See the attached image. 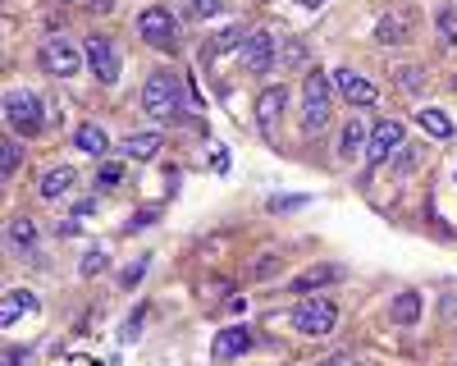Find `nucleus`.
<instances>
[{
  "instance_id": "nucleus-7",
  "label": "nucleus",
  "mask_w": 457,
  "mask_h": 366,
  "mask_svg": "<svg viewBox=\"0 0 457 366\" xmlns=\"http://www.w3.org/2000/svg\"><path fill=\"white\" fill-rule=\"evenodd\" d=\"M403 146H407V137H403V124H398V120H379V124L370 129L366 161H370V165H385V161H394V152H403Z\"/></svg>"
},
{
  "instance_id": "nucleus-31",
  "label": "nucleus",
  "mask_w": 457,
  "mask_h": 366,
  "mask_svg": "<svg viewBox=\"0 0 457 366\" xmlns=\"http://www.w3.org/2000/svg\"><path fill=\"white\" fill-rule=\"evenodd\" d=\"M137 325H142V312H137V316H129V325H124V339H137Z\"/></svg>"
},
{
  "instance_id": "nucleus-5",
  "label": "nucleus",
  "mask_w": 457,
  "mask_h": 366,
  "mask_svg": "<svg viewBox=\"0 0 457 366\" xmlns=\"http://www.w3.org/2000/svg\"><path fill=\"white\" fill-rule=\"evenodd\" d=\"M338 325V307L329 298H302L293 312V329L297 335H329Z\"/></svg>"
},
{
  "instance_id": "nucleus-29",
  "label": "nucleus",
  "mask_w": 457,
  "mask_h": 366,
  "mask_svg": "<svg viewBox=\"0 0 457 366\" xmlns=\"http://www.w3.org/2000/svg\"><path fill=\"white\" fill-rule=\"evenodd\" d=\"M215 10H220V0H193V14H202V19L215 14Z\"/></svg>"
},
{
  "instance_id": "nucleus-18",
  "label": "nucleus",
  "mask_w": 457,
  "mask_h": 366,
  "mask_svg": "<svg viewBox=\"0 0 457 366\" xmlns=\"http://www.w3.org/2000/svg\"><path fill=\"white\" fill-rule=\"evenodd\" d=\"M334 279H343V270H338V266H312V270H302V275L293 279V293L325 288V284H334Z\"/></svg>"
},
{
  "instance_id": "nucleus-1",
  "label": "nucleus",
  "mask_w": 457,
  "mask_h": 366,
  "mask_svg": "<svg viewBox=\"0 0 457 366\" xmlns=\"http://www.w3.org/2000/svg\"><path fill=\"white\" fill-rule=\"evenodd\" d=\"M142 110H146V115H156V120H170V115H179V110H183V83H179L174 69H156L146 79Z\"/></svg>"
},
{
  "instance_id": "nucleus-17",
  "label": "nucleus",
  "mask_w": 457,
  "mask_h": 366,
  "mask_svg": "<svg viewBox=\"0 0 457 366\" xmlns=\"http://www.w3.org/2000/svg\"><path fill=\"white\" fill-rule=\"evenodd\" d=\"M73 179H79V174H73L69 165H55V170H46V174H42V197H46V202L64 197V193L73 188Z\"/></svg>"
},
{
  "instance_id": "nucleus-16",
  "label": "nucleus",
  "mask_w": 457,
  "mask_h": 366,
  "mask_svg": "<svg viewBox=\"0 0 457 366\" xmlns=\"http://www.w3.org/2000/svg\"><path fill=\"white\" fill-rule=\"evenodd\" d=\"M120 146H124L129 161H151V156L161 152V133H129Z\"/></svg>"
},
{
  "instance_id": "nucleus-24",
  "label": "nucleus",
  "mask_w": 457,
  "mask_h": 366,
  "mask_svg": "<svg viewBox=\"0 0 457 366\" xmlns=\"http://www.w3.org/2000/svg\"><path fill=\"white\" fill-rule=\"evenodd\" d=\"M105 266H110V256L96 247V252H87V256H83V266H79V270H83V279H92V275H101Z\"/></svg>"
},
{
  "instance_id": "nucleus-23",
  "label": "nucleus",
  "mask_w": 457,
  "mask_h": 366,
  "mask_svg": "<svg viewBox=\"0 0 457 366\" xmlns=\"http://www.w3.org/2000/svg\"><path fill=\"white\" fill-rule=\"evenodd\" d=\"M10 243L19 252H32V243H37V225H32V220H10Z\"/></svg>"
},
{
  "instance_id": "nucleus-20",
  "label": "nucleus",
  "mask_w": 457,
  "mask_h": 366,
  "mask_svg": "<svg viewBox=\"0 0 457 366\" xmlns=\"http://www.w3.org/2000/svg\"><path fill=\"white\" fill-rule=\"evenodd\" d=\"M416 320H421V293H398L394 325H416Z\"/></svg>"
},
{
  "instance_id": "nucleus-15",
  "label": "nucleus",
  "mask_w": 457,
  "mask_h": 366,
  "mask_svg": "<svg viewBox=\"0 0 457 366\" xmlns=\"http://www.w3.org/2000/svg\"><path fill=\"white\" fill-rule=\"evenodd\" d=\"M73 146H79V152H87V156H105V152H110V137H105L101 124H79V133H73Z\"/></svg>"
},
{
  "instance_id": "nucleus-22",
  "label": "nucleus",
  "mask_w": 457,
  "mask_h": 366,
  "mask_svg": "<svg viewBox=\"0 0 457 366\" xmlns=\"http://www.w3.org/2000/svg\"><path fill=\"white\" fill-rule=\"evenodd\" d=\"M361 146H370V133H366V124H348V129H343V142H338V152L343 156H357L361 152Z\"/></svg>"
},
{
  "instance_id": "nucleus-12",
  "label": "nucleus",
  "mask_w": 457,
  "mask_h": 366,
  "mask_svg": "<svg viewBox=\"0 0 457 366\" xmlns=\"http://www.w3.org/2000/svg\"><path fill=\"white\" fill-rule=\"evenodd\" d=\"M411 10H398V14H385V19H379V42H385V46H403V42H411Z\"/></svg>"
},
{
  "instance_id": "nucleus-27",
  "label": "nucleus",
  "mask_w": 457,
  "mask_h": 366,
  "mask_svg": "<svg viewBox=\"0 0 457 366\" xmlns=\"http://www.w3.org/2000/svg\"><path fill=\"white\" fill-rule=\"evenodd\" d=\"M307 206V197H270V211H297Z\"/></svg>"
},
{
  "instance_id": "nucleus-19",
  "label": "nucleus",
  "mask_w": 457,
  "mask_h": 366,
  "mask_svg": "<svg viewBox=\"0 0 457 366\" xmlns=\"http://www.w3.org/2000/svg\"><path fill=\"white\" fill-rule=\"evenodd\" d=\"M247 37H252V32H247V28H238V23H234V28H224V32L215 37V42L206 46V60H220L224 51H234V46H247Z\"/></svg>"
},
{
  "instance_id": "nucleus-33",
  "label": "nucleus",
  "mask_w": 457,
  "mask_h": 366,
  "mask_svg": "<svg viewBox=\"0 0 457 366\" xmlns=\"http://www.w3.org/2000/svg\"><path fill=\"white\" fill-rule=\"evenodd\" d=\"M297 5H302V10H320V5H325V0H297Z\"/></svg>"
},
{
  "instance_id": "nucleus-28",
  "label": "nucleus",
  "mask_w": 457,
  "mask_h": 366,
  "mask_svg": "<svg viewBox=\"0 0 457 366\" xmlns=\"http://www.w3.org/2000/svg\"><path fill=\"white\" fill-rule=\"evenodd\" d=\"M96 183H101V188H114V183H120V165H105V170L96 174Z\"/></svg>"
},
{
  "instance_id": "nucleus-10",
  "label": "nucleus",
  "mask_w": 457,
  "mask_h": 366,
  "mask_svg": "<svg viewBox=\"0 0 457 366\" xmlns=\"http://www.w3.org/2000/svg\"><path fill=\"white\" fill-rule=\"evenodd\" d=\"M270 64H275V37L265 28H256L243 46V69L247 73H270Z\"/></svg>"
},
{
  "instance_id": "nucleus-4",
  "label": "nucleus",
  "mask_w": 457,
  "mask_h": 366,
  "mask_svg": "<svg viewBox=\"0 0 457 366\" xmlns=\"http://www.w3.org/2000/svg\"><path fill=\"white\" fill-rule=\"evenodd\" d=\"M5 124L19 137L42 133V96H37V92H10L5 96Z\"/></svg>"
},
{
  "instance_id": "nucleus-2",
  "label": "nucleus",
  "mask_w": 457,
  "mask_h": 366,
  "mask_svg": "<svg viewBox=\"0 0 457 366\" xmlns=\"http://www.w3.org/2000/svg\"><path fill=\"white\" fill-rule=\"evenodd\" d=\"M329 124V79L325 73H307L302 83V133H320Z\"/></svg>"
},
{
  "instance_id": "nucleus-30",
  "label": "nucleus",
  "mask_w": 457,
  "mask_h": 366,
  "mask_svg": "<svg viewBox=\"0 0 457 366\" xmlns=\"http://www.w3.org/2000/svg\"><path fill=\"white\" fill-rule=\"evenodd\" d=\"M142 275H146V262H133V266L124 270V284H137Z\"/></svg>"
},
{
  "instance_id": "nucleus-8",
  "label": "nucleus",
  "mask_w": 457,
  "mask_h": 366,
  "mask_svg": "<svg viewBox=\"0 0 457 366\" xmlns=\"http://www.w3.org/2000/svg\"><path fill=\"white\" fill-rule=\"evenodd\" d=\"M83 55H87V64H92V73H96L101 83H114V79H120V51H114L110 37H87V42H83Z\"/></svg>"
},
{
  "instance_id": "nucleus-25",
  "label": "nucleus",
  "mask_w": 457,
  "mask_h": 366,
  "mask_svg": "<svg viewBox=\"0 0 457 366\" xmlns=\"http://www.w3.org/2000/svg\"><path fill=\"white\" fill-rule=\"evenodd\" d=\"M398 79H403V87H407V92H421V69H416V64L398 69Z\"/></svg>"
},
{
  "instance_id": "nucleus-26",
  "label": "nucleus",
  "mask_w": 457,
  "mask_h": 366,
  "mask_svg": "<svg viewBox=\"0 0 457 366\" xmlns=\"http://www.w3.org/2000/svg\"><path fill=\"white\" fill-rule=\"evenodd\" d=\"M19 161H23V152H19V142H5V179L19 170Z\"/></svg>"
},
{
  "instance_id": "nucleus-14",
  "label": "nucleus",
  "mask_w": 457,
  "mask_h": 366,
  "mask_svg": "<svg viewBox=\"0 0 457 366\" xmlns=\"http://www.w3.org/2000/svg\"><path fill=\"white\" fill-rule=\"evenodd\" d=\"M32 312H37V298H32L28 288H10L5 298H0V325H5V329H10L19 316H32Z\"/></svg>"
},
{
  "instance_id": "nucleus-11",
  "label": "nucleus",
  "mask_w": 457,
  "mask_h": 366,
  "mask_svg": "<svg viewBox=\"0 0 457 366\" xmlns=\"http://www.w3.org/2000/svg\"><path fill=\"white\" fill-rule=\"evenodd\" d=\"M334 83H338V92L348 96L353 105H370L379 92H375V83L370 79H361V73H353V69H334Z\"/></svg>"
},
{
  "instance_id": "nucleus-32",
  "label": "nucleus",
  "mask_w": 457,
  "mask_h": 366,
  "mask_svg": "<svg viewBox=\"0 0 457 366\" xmlns=\"http://www.w3.org/2000/svg\"><path fill=\"white\" fill-rule=\"evenodd\" d=\"M316 366H357L353 357H325V362H316Z\"/></svg>"
},
{
  "instance_id": "nucleus-6",
  "label": "nucleus",
  "mask_w": 457,
  "mask_h": 366,
  "mask_svg": "<svg viewBox=\"0 0 457 366\" xmlns=\"http://www.w3.org/2000/svg\"><path fill=\"white\" fill-rule=\"evenodd\" d=\"M83 51L69 42V37H46V46H42V69L51 73V79H73V73L83 69Z\"/></svg>"
},
{
  "instance_id": "nucleus-13",
  "label": "nucleus",
  "mask_w": 457,
  "mask_h": 366,
  "mask_svg": "<svg viewBox=\"0 0 457 366\" xmlns=\"http://www.w3.org/2000/svg\"><path fill=\"white\" fill-rule=\"evenodd\" d=\"M256 339H252V329L247 325H228V329H220L215 335V357L224 362V357H238V353H247Z\"/></svg>"
},
{
  "instance_id": "nucleus-21",
  "label": "nucleus",
  "mask_w": 457,
  "mask_h": 366,
  "mask_svg": "<svg viewBox=\"0 0 457 366\" xmlns=\"http://www.w3.org/2000/svg\"><path fill=\"white\" fill-rule=\"evenodd\" d=\"M416 124H421L430 137H453V120L444 110H416Z\"/></svg>"
},
{
  "instance_id": "nucleus-9",
  "label": "nucleus",
  "mask_w": 457,
  "mask_h": 366,
  "mask_svg": "<svg viewBox=\"0 0 457 366\" xmlns=\"http://www.w3.org/2000/svg\"><path fill=\"white\" fill-rule=\"evenodd\" d=\"M284 105H288V87H265V92L256 96V124H261L265 137H275V133H279Z\"/></svg>"
},
{
  "instance_id": "nucleus-3",
  "label": "nucleus",
  "mask_w": 457,
  "mask_h": 366,
  "mask_svg": "<svg viewBox=\"0 0 457 366\" xmlns=\"http://www.w3.org/2000/svg\"><path fill=\"white\" fill-rule=\"evenodd\" d=\"M137 37H142L146 46H156V51H174L179 46V23H174L170 10L151 5V10L137 14Z\"/></svg>"
}]
</instances>
